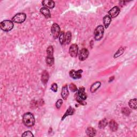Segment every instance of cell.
<instances>
[{
    "instance_id": "277c9868",
    "label": "cell",
    "mask_w": 137,
    "mask_h": 137,
    "mask_svg": "<svg viewBox=\"0 0 137 137\" xmlns=\"http://www.w3.org/2000/svg\"><path fill=\"white\" fill-rule=\"evenodd\" d=\"M26 18V15L25 13H18L12 17V22L15 23L21 24L25 21Z\"/></svg>"
},
{
    "instance_id": "4316f807",
    "label": "cell",
    "mask_w": 137,
    "mask_h": 137,
    "mask_svg": "<svg viewBox=\"0 0 137 137\" xmlns=\"http://www.w3.org/2000/svg\"><path fill=\"white\" fill-rule=\"evenodd\" d=\"M65 33L64 32H61L60 36H59V41L61 45H63V43H64L65 41Z\"/></svg>"
},
{
    "instance_id": "f1b7e54d",
    "label": "cell",
    "mask_w": 137,
    "mask_h": 137,
    "mask_svg": "<svg viewBox=\"0 0 137 137\" xmlns=\"http://www.w3.org/2000/svg\"><path fill=\"white\" fill-rule=\"evenodd\" d=\"M122 112L123 115L125 116H128L130 115L131 111L129 108H124L122 109Z\"/></svg>"
},
{
    "instance_id": "ac0fdd59",
    "label": "cell",
    "mask_w": 137,
    "mask_h": 137,
    "mask_svg": "<svg viewBox=\"0 0 137 137\" xmlns=\"http://www.w3.org/2000/svg\"><path fill=\"white\" fill-rule=\"evenodd\" d=\"M101 83L100 81H96L94 82L91 87V92L92 93L95 92L97 90V89H99L100 87L101 86Z\"/></svg>"
},
{
    "instance_id": "83f0119b",
    "label": "cell",
    "mask_w": 137,
    "mask_h": 137,
    "mask_svg": "<svg viewBox=\"0 0 137 137\" xmlns=\"http://www.w3.org/2000/svg\"><path fill=\"white\" fill-rule=\"evenodd\" d=\"M69 89L72 92H76L78 91V89H77V87L76 86V85L74 84H73V83H71V84H70L69 85Z\"/></svg>"
},
{
    "instance_id": "8fae6325",
    "label": "cell",
    "mask_w": 137,
    "mask_h": 137,
    "mask_svg": "<svg viewBox=\"0 0 137 137\" xmlns=\"http://www.w3.org/2000/svg\"><path fill=\"white\" fill-rule=\"evenodd\" d=\"M77 94L80 98L83 100H85L87 99V94L85 92V89L84 87H80L79 90H78V92H77Z\"/></svg>"
},
{
    "instance_id": "1f68e13d",
    "label": "cell",
    "mask_w": 137,
    "mask_h": 137,
    "mask_svg": "<svg viewBox=\"0 0 137 137\" xmlns=\"http://www.w3.org/2000/svg\"><path fill=\"white\" fill-rule=\"evenodd\" d=\"M50 89L53 92H56L57 91V89H58L57 84H56V83H53V84L51 85Z\"/></svg>"
},
{
    "instance_id": "5b68a950",
    "label": "cell",
    "mask_w": 137,
    "mask_h": 137,
    "mask_svg": "<svg viewBox=\"0 0 137 137\" xmlns=\"http://www.w3.org/2000/svg\"><path fill=\"white\" fill-rule=\"evenodd\" d=\"M51 33L53 38L56 39L59 37L61 33V28L60 26L56 23L53 24L51 27Z\"/></svg>"
},
{
    "instance_id": "f546056e",
    "label": "cell",
    "mask_w": 137,
    "mask_h": 137,
    "mask_svg": "<svg viewBox=\"0 0 137 137\" xmlns=\"http://www.w3.org/2000/svg\"><path fill=\"white\" fill-rule=\"evenodd\" d=\"M63 104V100L62 99H58L56 102V107L57 109H60Z\"/></svg>"
},
{
    "instance_id": "7c38bea8",
    "label": "cell",
    "mask_w": 137,
    "mask_h": 137,
    "mask_svg": "<svg viewBox=\"0 0 137 137\" xmlns=\"http://www.w3.org/2000/svg\"><path fill=\"white\" fill-rule=\"evenodd\" d=\"M68 95H69V92H68V87L66 85H65L62 87L61 91V96L62 97V98L65 100L67 99L68 96Z\"/></svg>"
},
{
    "instance_id": "ba28073f",
    "label": "cell",
    "mask_w": 137,
    "mask_h": 137,
    "mask_svg": "<svg viewBox=\"0 0 137 137\" xmlns=\"http://www.w3.org/2000/svg\"><path fill=\"white\" fill-rule=\"evenodd\" d=\"M89 55V51L86 48H82L80 50L79 55V59L81 61H84L86 60L87 57Z\"/></svg>"
},
{
    "instance_id": "30bf717a",
    "label": "cell",
    "mask_w": 137,
    "mask_h": 137,
    "mask_svg": "<svg viewBox=\"0 0 137 137\" xmlns=\"http://www.w3.org/2000/svg\"><path fill=\"white\" fill-rule=\"evenodd\" d=\"M42 6L44 8L48 9H53L55 6V3L54 1L52 0H45L42 2Z\"/></svg>"
},
{
    "instance_id": "8992f818",
    "label": "cell",
    "mask_w": 137,
    "mask_h": 137,
    "mask_svg": "<svg viewBox=\"0 0 137 137\" xmlns=\"http://www.w3.org/2000/svg\"><path fill=\"white\" fill-rule=\"evenodd\" d=\"M120 9L118 7L115 6L112 8L108 11V16L111 18H114L116 17L120 13Z\"/></svg>"
},
{
    "instance_id": "7a4b0ae2",
    "label": "cell",
    "mask_w": 137,
    "mask_h": 137,
    "mask_svg": "<svg viewBox=\"0 0 137 137\" xmlns=\"http://www.w3.org/2000/svg\"><path fill=\"white\" fill-rule=\"evenodd\" d=\"M14 25L12 21L9 20H5L2 22L0 24L1 29L4 32L10 31L13 28Z\"/></svg>"
},
{
    "instance_id": "5bb4252c",
    "label": "cell",
    "mask_w": 137,
    "mask_h": 137,
    "mask_svg": "<svg viewBox=\"0 0 137 137\" xmlns=\"http://www.w3.org/2000/svg\"><path fill=\"white\" fill-rule=\"evenodd\" d=\"M109 126L110 130L113 132L116 131L118 128V124H117V122H116L114 119H112L109 122Z\"/></svg>"
},
{
    "instance_id": "484cf974",
    "label": "cell",
    "mask_w": 137,
    "mask_h": 137,
    "mask_svg": "<svg viewBox=\"0 0 137 137\" xmlns=\"http://www.w3.org/2000/svg\"><path fill=\"white\" fill-rule=\"evenodd\" d=\"M75 98H76V101L79 103V104L82 105V106H84V105H86V102H85L84 101V100H82L80 97L78 96V94H77V93H76V94L75 95Z\"/></svg>"
},
{
    "instance_id": "52a82bcc",
    "label": "cell",
    "mask_w": 137,
    "mask_h": 137,
    "mask_svg": "<svg viewBox=\"0 0 137 137\" xmlns=\"http://www.w3.org/2000/svg\"><path fill=\"white\" fill-rule=\"evenodd\" d=\"M82 70H79L78 71H75L74 70H72L70 71L69 75L70 76L73 78L74 79H80L82 77Z\"/></svg>"
},
{
    "instance_id": "4dcf8cb0",
    "label": "cell",
    "mask_w": 137,
    "mask_h": 137,
    "mask_svg": "<svg viewBox=\"0 0 137 137\" xmlns=\"http://www.w3.org/2000/svg\"><path fill=\"white\" fill-rule=\"evenodd\" d=\"M22 136H27V137H30V136H34V135L33 133L30 131H27L25 132L22 135Z\"/></svg>"
},
{
    "instance_id": "2e32d148",
    "label": "cell",
    "mask_w": 137,
    "mask_h": 137,
    "mask_svg": "<svg viewBox=\"0 0 137 137\" xmlns=\"http://www.w3.org/2000/svg\"><path fill=\"white\" fill-rule=\"evenodd\" d=\"M75 109L74 108H72V107L70 106L69 107H68V108L67 109L66 111L65 112V113L64 114V115L63 116L62 118V121H63L64 120L66 117L68 116H70V115H73V114H74V112H75Z\"/></svg>"
},
{
    "instance_id": "e0dca14e",
    "label": "cell",
    "mask_w": 137,
    "mask_h": 137,
    "mask_svg": "<svg viewBox=\"0 0 137 137\" xmlns=\"http://www.w3.org/2000/svg\"><path fill=\"white\" fill-rule=\"evenodd\" d=\"M49 79V74L48 72L45 70L42 72V75H41V81L43 83V84H46L48 82Z\"/></svg>"
},
{
    "instance_id": "d4e9b609",
    "label": "cell",
    "mask_w": 137,
    "mask_h": 137,
    "mask_svg": "<svg viewBox=\"0 0 137 137\" xmlns=\"http://www.w3.org/2000/svg\"><path fill=\"white\" fill-rule=\"evenodd\" d=\"M54 49L53 46H49L47 49V55L49 57H53Z\"/></svg>"
},
{
    "instance_id": "9a60e30c",
    "label": "cell",
    "mask_w": 137,
    "mask_h": 137,
    "mask_svg": "<svg viewBox=\"0 0 137 137\" xmlns=\"http://www.w3.org/2000/svg\"><path fill=\"white\" fill-rule=\"evenodd\" d=\"M40 12L45 16L46 18H50L51 17V13L49 9L46 8H42L40 9Z\"/></svg>"
},
{
    "instance_id": "cb8c5ba5",
    "label": "cell",
    "mask_w": 137,
    "mask_h": 137,
    "mask_svg": "<svg viewBox=\"0 0 137 137\" xmlns=\"http://www.w3.org/2000/svg\"><path fill=\"white\" fill-rule=\"evenodd\" d=\"M46 64L49 66H52L54 63V57H49L47 56L46 58Z\"/></svg>"
},
{
    "instance_id": "4fadbf2b",
    "label": "cell",
    "mask_w": 137,
    "mask_h": 137,
    "mask_svg": "<svg viewBox=\"0 0 137 137\" xmlns=\"http://www.w3.org/2000/svg\"><path fill=\"white\" fill-rule=\"evenodd\" d=\"M86 134L90 137L94 136L96 134V130L92 127H88L86 130Z\"/></svg>"
},
{
    "instance_id": "d6a6232c",
    "label": "cell",
    "mask_w": 137,
    "mask_h": 137,
    "mask_svg": "<svg viewBox=\"0 0 137 137\" xmlns=\"http://www.w3.org/2000/svg\"><path fill=\"white\" fill-rule=\"evenodd\" d=\"M114 79V76H113V77H110V79H109V82L112 81Z\"/></svg>"
},
{
    "instance_id": "6da1fadb",
    "label": "cell",
    "mask_w": 137,
    "mask_h": 137,
    "mask_svg": "<svg viewBox=\"0 0 137 137\" xmlns=\"http://www.w3.org/2000/svg\"><path fill=\"white\" fill-rule=\"evenodd\" d=\"M23 122L26 126L30 128L35 124V118L34 115L30 112L24 114L23 116Z\"/></svg>"
},
{
    "instance_id": "3957f363",
    "label": "cell",
    "mask_w": 137,
    "mask_h": 137,
    "mask_svg": "<svg viewBox=\"0 0 137 137\" xmlns=\"http://www.w3.org/2000/svg\"><path fill=\"white\" fill-rule=\"evenodd\" d=\"M104 26L100 25L97 27H96L94 32L95 40L96 41L100 40L102 38L103 36H104Z\"/></svg>"
},
{
    "instance_id": "9c48e42d",
    "label": "cell",
    "mask_w": 137,
    "mask_h": 137,
    "mask_svg": "<svg viewBox=\"0 0 137 137\" xmlns=\"http://www.w3.org/2000/svg\"><path fill=\"white\" fill-rule=\"evenodd\" d=\"M78 53V46L77 44H72L69 48V54L71 57H76Z\"/></svg>"
},
{
    "instance_id": "603a6c76",
    "label": "cell",
    "mask_w": 137,
    "mask_h": 137,
    "mask_svg": "<svg viewBox=\"0 0 137 137\" xmlns=\"http://www.w3.org/2000/svg\"><path fill=\"white\" fill-rule=\"evenodd\" d=\"M124 50H125V48H124V47L120 48L119 49L117 50L114 54V58H117L118 57L121 56L124 53Z\"/></svg>"
},
{
    "instance_id": "7402d4cb",
    "label": "cell",
    "mask_w": 137,
    "mask_h": 137,
    "mask_svg": "<svg viewBox=\"0 0 137 137\" xmlns=\"http://www.w3.org/2000/svg\"><path fill=\"white\" fill-rule=\"evenodd\" d=\"M108 124V121L107 120L106 118H104L102 120H101L98 124V126L99 128L101 129H104L106 128V126Z\"/></svg>"
},
{
    "instance_id": "ffe728a7",
    "label": "cell",
    "mask_w": 137,
    "mask_h": 137,
    "mask_svg": "<svg viewBox=\"0 0 137 137\" xmlns=\"http://www.w3.org/2000/svg\"><path fill=\"white\" fill-rule=\"evenodd\" d=\"M71 37H72V35H71V33L70 31H68L66 33V34H65V41H64V43L66 44V45H68V44H69L71 42Z\"/></svg>"
},
{
    "instance_id": "d6986e66",
    "label": "cell",
    "mask_w": 137,
    "mask_h": 137,
    "mask_svg": "<svg viewBox=\"0 0 137 137\" xmlns=\"http://www.w3.org/2000/svg\"><path fill=\"white\" fill-rule=\"evenodd\" d=\"M103 20H104V24L105 28H108L111 22V18L108 15H106L104 17Z\"/></svg>"
},
{
    "instance_id": "44dd1931",
    "label": "cell",
    "mask_w": 137,
    "mask_h": 137,
    "mask_svg": "<svg viewBox=\"0 0 137 137\" xmlns=\"http://www.w3.org/2000/svg\"><path fill=\"white\" fill-rule=\"evenodd\" d=\"M136 102H137V101H136V98L131 99L129 102V106L131 109H136V108H137V106H136L137 103Z\"/></svg>"
}]
</instances>
